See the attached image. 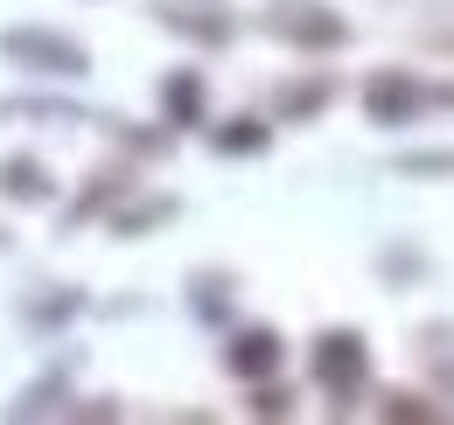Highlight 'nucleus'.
<instances>
[{
    "mask_svg": "<svg viewBox=\"0 0 454 425\" xmlns=\"http://www.w3.org/2000/svg\"><path fill=\"white\" fill-rule=\"evenodd\" d=\"M329 105V77H315V84H294L280 98V112H322Z\"/></svg>",
    "mask_w": 454,
    "mask_h": 425,
    "instance_id": "6e6552de",
    "label": "nucleus"
},
{
    "mask_svg": "<svg viewBox=\"0 0 454 425\" xmlns=\"http://www.w3.org/2000/svg\"><path fill=\"white\" fill-rule=\"evenodd\" d=\"M427 98H434V91H427L419 77H405V70H385V77H371V84H364V105H371L378 126H405V119H419Z\"/></svg>",
    "mask_w": 454,
    "mask_h": 425,
    "instance_id": "f03ea898",
    "label": "nucleus"
},
{
    "mask_svg": "<svg viewBox=\"0 0 454 425\" xmlns=\"http://www.w3.org/2000/svg\"><path fill=\"white\" fill-rule=\"evenodd\" d=\"M273 363H280V335L252 328V335H238V342H231V370H238V376H266Z\"/></svg>",
    "mask_w": 454,
    "mask_h": 425,
    "instance_id": "20e7f679",
    "label": "nucleus"
},
{
    "mask_svg": "<svg viewBox=\"0 0 454 425\" xmlns=\"http://www.w3.org/2000/svg\"><path fill=\"white\" fill-rule=\"evenodd\" d=\"M224 147H231V154H238V147H266V133H259V126H231Z\"/></svg>",
    "mask_w": 454,
    "mask_h": 425,
    "instance_id": "9d476101",
    "label": "nucleus"
},
{
    "mask_svg": "<svg viewBox=\"0 0 454 425\" xmlns=\"http://www.w3.org/2000/svg\"><path fill=\"white\" fill-rule=\"evenodd\" d=\"M0 50L14 56L21 70H50V77H84V70H91L84 42H70V35H57V28H7Z\"/></svg>",
    "mask_w": 454,
    "mask_h": 425,
    "instance_id": "f257e3e1",
    "label": "nucleus"
},
{
    "mask_svg": "<svg viewBox=\"0 0 454 425\" xmlns=\"http://www.w3.org/2000/svg\"><path fill=\"white\" fill-rule=\"evenodd\" d=\"M398 167H405V174H454V147H427V154H405Z\"/></svg>",
    "mask_w": 454,
    "mask_h": 425,
    "instance_id": "1a4fd4ad",
    "label": "nucleus"
},
{
    "mask_svg": "<svg viewBox=\"0 0 454 425\" xmlns=\"http://www.w3.org/2000/svg\"><path fill=\"white\" fill-rule=\"evenodd\" d=\"M0 196H21V203H43V196H50V174H43L35 160H7V167H0Z\"/></svg>",
    "mask_w": 454,
    "mask_h": 425,
    "instance_id": "39448f33",
    "label": "nucleus"
},
{
    "mask_svg": "<svg viewBox=\"0 0 454 425\" xmlns=\"http://www.w3.org/2000/svg\"><path fill=\"white\" fill-rule=\"evenodd\" d=\"M196 105H203V84L196 77H168V119L175 126H196Z\"/></svg>",
    "mask_w": 454,
    "mask_h": 425,
    "instance_id": "0eeeda50",
    "label": "nucleus"
},
{
    "mask_svg": "<svg viewBox=\"0 0 454 425\" xmlns=\"http://www.w3.org/2000/svg\"><path fill=\"white\" fill-rule=\"evenodd\" d=\"M280 28H286V35H294V42H322V50H336L342 35H349V28H342L336 14H286Z\"/></svg>",
    "mask_w": 454,
    "mask_h": 425,
    "instance_id": "423d86ee",
    "label": "nucleus"
},
{
    "mask_svg": "<svg viewBox=\"0 0 454 425\" xmlns=\"http://www.w3.org/2000/svg\"><path fill=\"white\" fill-rule=\"evenodd\" d=\"M364 370H371V356H364V342H356L349 328H336V335L315 342V376H322L336 398H349V390L364 383Z\"/></svg>",
    "mask_w": 454,
    "mask_h": 425,
    "instance_id": "7ed1b4c3",
    "label": "nucleus"
}]
</instances>
